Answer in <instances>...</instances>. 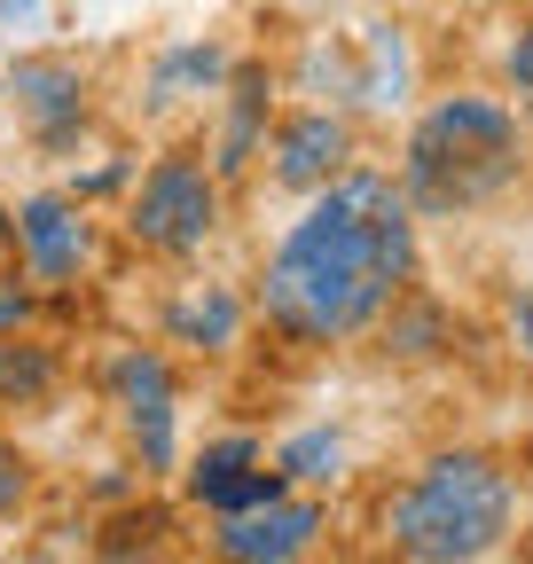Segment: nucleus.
<instances>
[{"instance_id":"f257e3e1","label":"nucleus","mask_w":533,"mask_h":564,"mask_svg":"<svg viewBox=\"0 0 533 564\" xmlns=\"http://www.w3.org/2000/svg\"><path fill=\"white\" fill-rule=\"evenodd\" d=\"M416 274V212L392 173H338L306 212L283 228V243L259 267V322L283 345H353L369 337Z\"/></svg>"},{"instance_id":"f03ea898","label":"nucleus","mask_w":533,"mask_h":564,"mask_svg":"<svg viewBox=\"0 0 533 564\" xmlns=\"http://www.w3.org/2000/svg\"><path fill=\"white\" fill-rule=\"evenodd\" d=\"M510 518H518L510 463L479 447H447L384 494L377 525L400 564H487L510 541Z\"/></svg>"},{"instance_id":"7ed1b4c3","label":"nucleus","mask_w":533,"mask_h":564,"mask_svg":"<svg viewBox=\"0 0 533 564\" xmlns=\"http://www.w3.org/2000/svg\"><path fill=\"white\" fill-rule=\"evenodd\" d=\"M525 173V126L502 95H439L400 150V196L416 220H455V212L494 204Z\"/></svg>"},{"instance_id":"20e7f679","label":"nucleus","mask_w":533,"mask_h":564,"mask_svg":"<svg viewBox=\"0 0 533 564\" xmlns=\"http://www.w3.org/2000/svg\"><path fill=\"white\" fill-rule=\"evenodd\" d=\"M228 228V181L196 150H157L126 188V243L150 259H196Z\"/></svg>"},{"instance_id":"39448f33","label":"nucleus","mask_w":533,"mask_h":564,"mask_svg":"<svg viewBox=\"0 0 533 564\" xmlns=\"http://www.w3.org/2000/svg\"><path fill=\"white\" fill-rule=\"evenodd\" d=\"M102 408L142 478H165L181 463V377L157 345H118L102 361Z\"/></svg>"},{"instance_id":"423d86ee","label":"nucleus","mask_w":533,"mask_h":564,"mask_svg":"<svg viewBox=\"0 0 533 564\" xmlns=\"http://www.w3.org/2000/svg\"><path fill=\"white\" fill-rule=\"evenodd\" d=\"M181 494L205 518H243V510H266V502H283L291 478L275 470V455H266L251 432H228V440H205L188 455L181 470Z\"/></svg>"},{"instance_id":"0eeeda50","label":"nucleus","mask_w":533,"mask_h":564,"mask_svg":"<svg viewBox=\"0 0 533 564\" xmlns=\"http://www.w3.org/2000/svg\"><path fill=\"white\" fill-rule=\"evenodd\" d=\"M17 267L47 291H72V282L95 267V220L79 196L63 188H32L17 196Z\"/></svg>"},{"instance_id":"6e6552de","label":"nucleus","mask_w":533,"mask_h":564,"mask_svg":"<svg viewBox=\"0 0 533 564\" xmlns=\"http://www.w3.org/2000/svg\"><path fill=\"white\" fill-rule=\"evenodd\" d=\"M329 533V502L314 494H283L266 510H243V518H213L205 549L213 564H306Z\"/></svg>"},{"instance_id":"1a4fd4ad","label":"nucleus","mask_w":533,"mask_h":564,"mask_svg":"<svg viewBox=\"0 0 533 564\" xmlns=\"http://www.w3.org/2000/svg\"><path fill=\"white\" fill-rule=\"evenodd\" d=\"M338 173H353V126H346V110H329V102L283 110L275 133H266V181L291 188V196H322Z\"/></svg>"},{"instance_id":"9d476101","label":"nucleus","mask_w":533,"mask_h":564,"mask_svg":"<svg viewBox=\"0 0 533 564\" xmlns=\"http://www.w3.org/2000/svg\"><path fill=\"white\" fill-rule=\"evenodd\" d=\"M9 102H17V118H24V133L40 141V150H63L79 126H87V63L79 55H55V47H40V55H17L9 63Z\"/></svg>"},{"instance_id":"9b49d317","label":"nucleus","mask_w":533,"mask_h":564,"mask_svg":"<svg viewBox=\"0 0 533 564\" xmlns=\"http://www.w3.org/2000/svg\"><path fill=\"white\" fill-rule=\"evenodd\" d=\"M266 133H275V70L266 63H236L228 87H220V118H213V173L243 181L266 158Z\"/></svg>"},{"instance_id":"f8f14e48","label":"nucleus","mask_w":533,"mask_h":564,"mask_svg":"<svg viewBox=\"0 0 533 564\" xmlns=\"http://www.w3.org/2000/svg\"><path fill=\"white\" fill-rule=\"evenodd\" d=\"M243 291L236 282H213V274H188L173 282V299H165V345H188V352H205V361H220V352L243 345Z\"/></svg>"},{"instance_id":"ddd939ff","label":"nucleus","mask_w":533,"mask_h":564,"mask_svg":"<svg viewBox=\"0 0 533 564\" xmlns=\"http://www.w3.org/2000/svg\"><path fill=\"white\" fill-rule=\"evenodd\" d=\"M228 70H236V55L220 40H165L150 55V70H142V110H173L188 95H220Z\"/></svg>"},{"instance_id":"4468645a","label":"nucleus","mask_w":533,"mask_h":564,"mask_svg":"<svg viewBox=\"0 0 533 564\" xmlns=\"http://www.w3.org/2000/svg\"><path fill=\"white\" fill-rule=\"evenodd\" d=\"M63 392V352L40 345L32 329L0 337V415H40Z\"/></svg>"},{"instance_id":"2eb2a0df","label":"nucleus","mask_w":533,"mask_h":564,"mask_svg":"<svg viewBox=\"0 0 533 564\" xmlns=\"http://www.w3.org/2000/svg\"><path fill=\"white\" fill-rule=\"evenodd\" d=\"M275 470H283L291 486H329V478L346 470V440H338V432H298V440L275 447Z\"/></svg>"},{"instance_id":"dca6fc26","label":"nucleus","mask_w":533,"mask_h":564,"mask_svg":"<svg viewBox=\"0 0 533 564\" xmlns=\"http://www.w3.org/2000/svg\"><path fill=\"white\" fill-rule=\"evenodd\" d=\"M32 486H40V470H32L24 440H9V432H0V525H9V518H24Z\"/></svg>"},{"instance_id":"f3484780","label":"nucleus","mask_w":533,"mask_h":564,"mask_svg":"<svg viewBox=\"0 0 533 564\" xmlns=\"http://www.w3.org/2000/svg\"><path fill=\"white\" fill-rule=\"evenodd\" d=\"M502 87L518 95V110H533V24H518L502 47Z\"/></svg>"},{"instance_id":"a211bd4d","label":"nucleus","mask_w":533,"mask_h":564,"mask_svg":"<svg viewBox=\"0 0 533 564\" xmlns=\"http://www.w3.org/2000/svg\"><path fill=\"white\" fill-rule=\"evenodd\" d=\"M118 188H133V158H110V165H95V173H79L63 196H79V204H102V196H118Z\"/></svg>"},{"instance_id":"6ab92c4d","label":"nucleus","mask_w":533,"mask_h":564,"mask_svg":"<svg viewBox=\"0 0 533 564\" xmlns=\"http://www.w3.org/2000/svg\"><path fill=\"white\" fill-rule=\"evenodd\" d=\"M17 329H32V291L17 274H0V337H17Z\"/></svg>"},{"instance_id":"aec40b11","label":"nucleus","mask_w":533,"mask_h":564,"mask_svg":"<svg viewBox=\"0 0 533 564\" xmlns=\"http://www.w3.org/2000/svg\"><path fill=\"white\" fill-rule=\"evenodd\" d=\"M510 345H518L525 361H533V282H525V291L510 299Z\"/></svg>"},{"instance_id":"412c9836","label":"nucleus","mask_w":533,"mask_h":564,"mask_svg":"<svg viewBox=\"0 0 533 564\" xmlns=\"http://www.w3.org/2000/svg\"><path fill=\"white\" fill-rule=\"evenodd\" d=\"M0 251L17 259V204H0Z\"/></svg>"},{"instance_id":"4be33fe9","label":"nucleus","mask_w":533,"mask_h":564,"mask_svg":"<svg viewBox=\"0 0 533 564\" xmlns=\"http://www.w3.org/2000/svg\"><path fill=\"white\" fill-rule=\"evenodd\" d=\"M40 0H0V24H17V17H32Z\"/></svg>"},{"instance_id":"5701e85b","label":"nucleus","mask_w":533,"mask_h":564,"mask_svg":"<svg viewBox=\"0 0 533 564\" xmlns=\"http://www.w3.org/2000/svg\"><path fill=\"white\" fill-rule=\"evenodd\" d=\"M329 564H384V556H329Z\"/></svg>"}]
</instances>
